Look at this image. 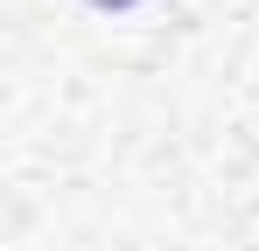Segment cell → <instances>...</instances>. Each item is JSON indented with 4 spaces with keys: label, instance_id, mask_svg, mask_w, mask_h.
<instances>
[{
    "label": "cell",
    "instance_id": "cell-1",
    "mask_svg": "<svg viewBox=\"0 0 259 251\" xmlns=\"http://www.w3.org/2000/svg\"><path fill=\"white\" fill-rule=\"evenodd\" d=\"M91 7H105V14H119V7H133V0H91Z\"/></svg>",
    "mask_w": 259,
    "mask_h": 251
}]
</instances>
